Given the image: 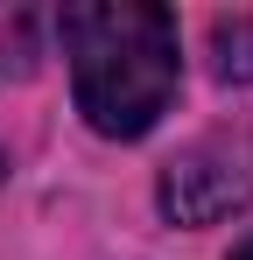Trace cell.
<instances>
[{"mask_svg": "<svg viewBox=\"0 0 253 260\" xmlns=\"http://www.w3.org/2000/svg\"><path fill=\"white\" fill-rule=\"evenodd\" d=\"M56 28H64L84 127L106 141H141L169 113L176 78H183L176 14L148 0H78V7H64Z\"/></svg>", "mask_w": 253, "mask_h": 260, "instance_id": "6da1fadb", "label": "cell"}, {"mask_svg": "<svg viewBox=\"0 0 253 260\" xmlns=\"http://www.w3.org/2000/svg\"><path fill=\"white\" fill-rule=\"evenodd\" d=\"M246 197H253V148L232 134H211L162 169V211L176 225H218Z\"/></svg>", "mask_w": 253, "mask_h": 260, "instance_id": "7a4b0ae2", "label": "cell"}, {"mask_svg": "<svg viewBox=\"0 0 253 260\" xmlns=\"http://www.w3.org/2000/svg\"><path fill=\"white\" fill-rule=\"evenodd\" d=\"M211 49H218V78L225 85H253V21H218Z\"/></svg>", "mask_w": 253, "mask_h": 260, "instance_id": "3957f363", "label": "cell"}, {"mask_svg": "<svg viewBox=\"0 0 253 260\" xmlns=\"http://www.w3.org/2000/svg\"><path fill=\"white\" fill-rule=\"evenodd\" d=\"M232 260H253V239H246V246H239V253H232Z\"/></svg>", "mask_w": 253, "mask_h": 260, "instance_id": "277c9868", "label": "cell"}]
</instances>
